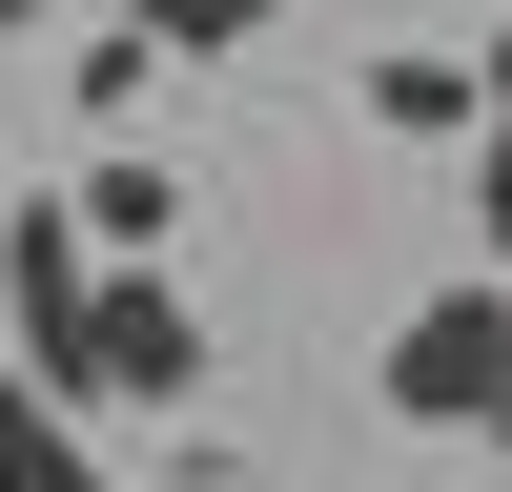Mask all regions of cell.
Instances as JSON below:
<instances>
[{"label":"cell","mask_w":512,"mask_h":492,"mask_svg":"<svg viewBox=\"0 0 512 492\" xmlns=\"http://www.w3.org/2000/svg\"><path fill=\"white\" fill-rule=\"evenodd\" d=\"M0 21H41V0H0Z\"/></svg>","instance_id":"cell-9"},{"label":"cell","mask_w":512,"mask_h":492,"mask_svg":"<svg viewBox=\"0 0 512 492\" xmlns=\"http://www.w3.org/2000/svg\"><path fill=\"white\" fill-rule=\"evenodd\" d=\"M369 123H390V144H472V123H492V82L410 41V62H369Z\"/></svg>","instance_id":"cell-4"},{"label":"cell","mask_w":512,"mask_h":492,"mask_svg":"<svg viewBox=\"0 0 512 492\" xmlns=\"http://www.w3.org/2000/svg\"><path fill=\"white\" fill-rule=\"evenodd\" d=\"M123 21H144V41H164V62H226V41H267V21H287V0H123Z\"/></svg>","instance_id":"cell-7"},{"label":"cell","mask_w":512,"mask_h":492,"mask_svg":"<svg viewBox=\"0 0 512 492\" xmlns=\"http://www.w3.org/2000/svg\"><path fill=\"white\" fill-rule=\"evenodd\" d=\"M0 492H103V451L62 431V390H41V369H0Z\"/></svg>","instance_id":"cell-5"},{"label":"cell","mask_w":512,"mask_h":492,"mask_svg":"<svg viewBox=\"0 0 512 492\" xmlns=\"http://www.w3.org/2000/svg\"><path fill=\"white\" fill-rule=\"evenodd\" d=\"M390 410H410V431H492V410H512V267L431 287V308L390 328Z\"/></svg>","instance_id":"cell-2"},{"label":"cell","mask_w":512,"mask_h":492,"mask_svg":"<svg viewBox=\"0 0 512 492\" xmlns=\"http://www.w3.org/2000/svg\"><path fill=\"white\" fill-rule=\"evenodd\" d=\"M0 369H41L62 410H185V390H205V308H185L164 267H103L62 349H0Z\"/></svg>","instance_id":"cell-1"},{"label":"cell","mask_w":512,"mask_h":492,"mask_svg":"<svg viewBox=\"0 0 512 492\" xmlns=\"http://www.w3.org/2000/svg\"><path fill=\"white\" fill-rule=\"evenodd\" d=\"M82 287H103V226H82V205H0V328H21V349H62Z\"/></svg>","instance_id":"cell-3"},{"label":"cell","mask_w":512,"mask_h":492,"mask_svg":"<svg viewBox=\"0 0 512 492\" xmlns=\"http://www.w3.org/2000/svg\"><path fill=\"white\" fill-rule=\"evenodd\" d=\"M472 185H492V267H512V41H492V164Z\"/></svg>","instance_id":"cell-8"},{"label":"cell","mask_w":512,"mask_h":492,"mask_svg":"<svg viewBox=\"0 0 512 492\" xmlns=\"http://www.w3.org/2000/svg\"><path fill=\"white\" fill-rule=\"evenodd\" d=\"M82 226H103V267H164V226H185V164H82Z\"/></svg>","instance_id":"cell-6"}]
</instances>
